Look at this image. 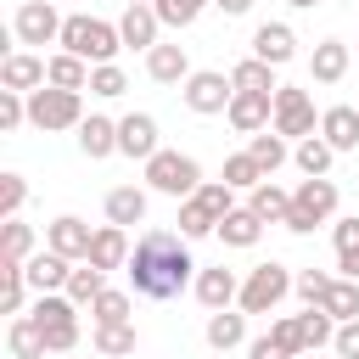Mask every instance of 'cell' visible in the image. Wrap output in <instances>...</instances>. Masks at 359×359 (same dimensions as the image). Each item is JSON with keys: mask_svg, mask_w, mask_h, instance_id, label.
<instances>
[{"mask_svg": "<svg viewBox=\"0 0 359 359\" xmlns=\"http://www.w3.org/2000/svg\"><path fill=\"white\" fill-rule=\"evenodd\" d=\"M196 258H191V241L180 230H140L135 252H129V286L151 303H168L180 297L185 286H196Z\"/></svg>", "mask_w": 359, "mask_h": 359, "instance_id": "cell-1", "label": "cell"}, {"mask_svg": "<svg viewBox=\"0 0 359 359\" xmlns=\"http://www.w3.org/2000/svg\"><path fill=\"white\" fill-rule=\"evenodd\" d=\"M62 50L79 56V62H90V67H107V62H118L123 34H118V22H107V17L73 11V17L62 22Z\"/></svg>", "mask_w": 359, "mask_h": 359, "instance_id": "cell-2", "label": "cell"}, {"mask_svg": "<svg viewBox=\"0 0 359 359\" xmlns=\"http://www.w3.org/2000/svg\"><path fill=\"white\" fill-rule=\"evenodd\" d=\"M292 280H297V269H286V264H252L247 275H241V297H236V309L241 314H275L286 297H292Z\"/></svg>", "mask_w": 359, "mask_h": 359, "instance_id": "cell-3", "label": "cell"}, {"mask_svg": "<svg viewBox=\"0 0 359 359\" xmlns=\"http://www.w3.org/2000/svg\"><path fill=\"white\" fill-rule=\"evenodd\" d=\"M146 168V191H157V196H174V202H185V196H196L202 191V163L191 157V151H157L151 163H140Z\"/></svg>", "mask_w": 359, "mask_h": 359, "instance_id": "cell-4", "label": "cell"}, {"mask_svg": "<svg viewBox=\"0 0 359 359\" xmlns=\"http://www.w3.org/2000/svg\"><path fill=\"white\" fill-rule=\"evenodd\" d=\"M28 320L39 325V337H45L50 353H73V348H79V303H73L67 292H45V297H34Z\"/></svg>", "mask_w": 359, "mask_h": 359, "instance_id": "cell-5", "label": "cell"}, {"mask_svg": "<svg viewBox=\"0 0 359 359\" xmlns=\"http://www.w3.org/2000/svg\"><path fill=\"white\" fill-rule=\"evenodd\" d=\"M84 118H90V112H84V95H79V90H56V84H45V90L28 95V123L45 129V135L79 129Z\"/></svg>", "mask_w": 359, "mask_h": 359, "instance_id": "cell-6", "label": "cell"}, {"mask_svg": "<svg viewBox=\"0 0 359 359\" xmlns=\"http://www.w3.org/2000/svg\"><path fill=\"white\" fill-rule=\"evenodd\" d=\"M337 213V180H297L292 191V213H286V230L292 236H314V224H325Z\"/></svg>", "mask_w": 359, "mask_h": 359, "instance_id": "cell-7", "label": "cell"}, {"mask_svg": "<svg viewBox=\"0 0 359 359\" xmlns=\"http://www.w3.org/2000/svg\"><path fill=\"white\" fill-rule=\"evenodd\" d=\"M62 11L50 0H22L11 11V34H17V50H45V45H62Z\"/></svg>", "mask_w": 359, "mask_h": 359, "instance_id": "cell-8", "label": "cell"}, {"mask_svg": "<svg viewBox=\"0 0 359 359\" xmlns=\"http://www.w3.org/2000/svg\"><path fill=\"white\" fill-rule=\"evenodd\" d=\"M180 101H185L196 118H219V112H230L236 84H230V73H219V67H196V73L180 84Z\"/></svg>", "mask_w": 359, "mask_h": 359, "instance_id": "cell-9", "label": "cell"}, {"mask_svg": "<svg viewBox=\"0 0 359 359\" xmlns=\"http://www.w3.org/2000/svg\"><path fill=\"white\" fill-rule=\"evenodd\" d=\"M269 129L286 135V140H309V135H320L314 95H309L303 84H280V90H275V123H269Z\"/></svg>", "mask_w": 359, "mask_h": 359, "instance_id": "cell-10", "label": "cell"}, {"mask_svg": "<svg viewBox=\"0 0 359 359\" xmlns=\"http://www.w3.org/2000/svg\"><path fill=\"white\" fill-rule=\"evenodd\" d=\"M50 84V56L39 50H6L0 62V90H17V95H34Z\"/></svg>", "mask_w": 359, "mask_h": 359, "instance_id": "cell-11", "label": "cell"}, {"mask_svg": "<svg viewBox=\"0 0 359 359\" xmlns=\"http://www.w3.org/2000/svg\"><path fill=\"white\" fill-rule=\"evenodd\" d=\"M163 151V135H157V118L151 112H123L118 118V157H135V163H151Z\"/></svg>", "mask_w": 359, "mask_h": 359, "instance_id": "cell-12", "label": "cell"}, {"mask_svg": "<svg viewBox=\"0 0 359 359\" xmlns=\"http://www.w3.org/2000/svg\"><path fill=\"white\" fill-rule=\"evenodd\" d=\"M90 241H95V230H90L79 213H56V219L45 224V247L62 252L67 264H84V258H90Z\"/></svg>", "mask_w": 359, "mask_h": 359, "instance_id": "cell-13", "label": "cell"}, {"mask_svg": "<svg viewBox=\"0 0 359 359\" xmlns=\"http://www.w3.org/2000/svg\"><path fill=\"white\" fill-rule=\"evenodd\" d=\"M224 118H230V129H236V135H247V140H252V135H264V129L275 123V95L236 90V101H230V112H224Z\"/></svg>", "mask_w": 359, "mask_h": 359, "instance_id": "cell-14", "label": "cell"}, {"mask_svg": "<svg viewBox=\"0 0 359 359\" xmlns=\"http://www.w3.org/2000/svg\"><path fill=\"white\" fill-rule=\"evenodd\" d=\"M196 303L208 309V314H219V309H236V297H241V275L236 269H224V264H213V269H196Z\"/></svg>", "mask_w": 359, "mask_h": 359, "instance_id": "cell-15", "label": "cell"}, {"mask_svg": "<svg viewBox=\"0 0 359 359\" xmlns=\"http://www.w3.org/2000/svg\"><path fill=\"white\" fill-rule=\"evenodd\" d=\"M118 34H123V50H157L163 39V17L151 11V6H123V17H118Z\"/></svg>", "mask_w": 359, "mask_h": 359, "instance_id": "cell-16", "label": "cell"}, {"mask_svg": "<svg viewBox=\"0 0 359 359\" xmlns=\"http://www.w3.org/2000/svg\"><path fill=\"white\" fill-rule=\"evenodd\" d=\"M101 208H107V224H118V230H129V224H146V208H151V191H146V185H112Z\"/></svg>", "mask_w": 359, "mask_h": 359, "instance_id": "cell-17", "label": "cell"}, {"mask_svg": "<svg viewBox=\"0 0 359 359\" xmlns=\"http://www.w3.org/2000/svg\"><path fill=\"white\" fill-rule=\"evenodd\" d=\"M22 275H28V286H34V297H45V292H67V275H73V264L62 258V252H50V247H39L28 264H22Z\"/></svg>", "mask_w": 359, "mask_h": 359, "instance_id": "cell-18", "label": "cell"}, {"mask_svg": "<svg viewBox=\"0 0 359 359\" xmlns=\"http://www.w3.org/2000/svg\"><path fill=\"white\" fill-rule=\"evenodd\" d=\"M252 56L269 62V67H286V62L297 56V34H292L286 22H258V28H252Z\"/></svg>", "mask_w": 359, "mask_h": 359, "instance_id": "cell-19", "label": "cell"}, {"mask_svg": "<svg viewBox=\"0 0 359 359\" xmlns=\"http://www.w3.org/2000/svg\"><path fill=\"white\" fill-rule=\"evenodd\" d=\"M348 62H353V50H348L342 39H320V45L309 50V79H314V84H342V79H348Z\"/></svg>", "mask_w": 359, "mask_h": 359, "instance_id": "cell-20", "label": "cell"}, {"mask_svg": "<svg viewBox=\"0 0 359 359\" xmlns=\"http://www.w3.org/2000/svg\"><path fill=\"white\" fill-rule=\"evenodd\" d=\"M129 230H118V224H95V241H90V258L84 264H95V269H129Z\"/></svg>", "mask_w": 359, "mask_h": 359, "instance_id": "cell-21", "label": "cell"}, {"mask_svg": "<svg viewBox=\"0 0 359 359\" xmlns=\"http://www.w3.org/2000/svg\"><path fill=\"white\" fill-rule=\"evenodd\" d=\"M320 135L325 146L342 157V151H359V107H325L320 112Z\"/></svg>", "mask_w": 359, "mask_h": 359, "instance_id": "cell-22", "label": "cell"}, {"mask_svg": "<svg viewBox=\"0 0 359 359\" xmlns=\"http://www.w3.org/2000/svg\"><path fill=\"white\" fill-rule=\"evenodd\" d=\"M196 67H191V56H185V45H157V50H146V79L151 84H185Z\"/></svg>", "mask_w": 359, "mask_h": 359, "instance_id": "cell-23", "label": "cell"}, {"mask_svg": "<svg viewBox=\"0 0 359 359\" xmlns=\"http://www.w3.org/2000/svg\"><path fill=\"white\" fill-rule=\"evenodd\" d=\"M79 151H84L90 163L112 157V151H118V118H107V112H90V118L79 123Z\"/></svg>", "mask_w": 359, "mask_h": 359, "instance_id": "cell-24", "label": "cell"}, {"mask_svg": "<svg viewBox=\"0 0 359 359\" xmlns=\"http://www.w3.org/2000/svg\"><path fill=\"white\" fill-rule=\"evenodd\" d=\"M202 337H208V348H213V353L247 348V314H241V309H219V314H208Z\"/></svg>", "mask_w": 359, "mask_h": 359, "instance_id": "cell-25", "label": "cell"}, {"mask_svg": "<svg viewBox=\"0 0 359 359\" xmlns=\"http://www.w3.org/2000/svg\"><path fill=\"white\" fill-rule=\"evenodd\" d=\"M247 208H252L264 224H286V213H292V191H286L280 180H264V185L247 191Z\"/></svg>", "mask_w": 359, "mask_h": 359, "instance_id": "cell-26", "label": "cell"}, {"mask_svg": "<svg viewBox=\"0 0 359 359\" xmlns=\"http://www.w3.org/2000/svg\"><path fill=\"white\" fill-rule=\"evenodd\" d=\"M213 236H219L224 247H241V252H247V247H258V236H264V219H258V213L241 202L236 213H224V219H219V230H213Z\"/></svg>", "mask_w": 359, "mask_h": 359, "instance_id": "cell-27", "label": "cell"}, {"mask_svg": "<svg viewBox=\"0 0 359 359\" xmlns=\"http://www.w3.org/2000/svg\"><path fill=\"white\" fill-rule=\"evenodd\" d=\"M28 258H34V224L6 219L0 224V269H22Z\"/></svg>", "mask_w": 359, "mask_h": 359, "instance_id": "cell-28", "label": "cell"}, {"mask_svg": "<svg viewBox=\"0 0 359 359\" xmlns=\"http://www.w3.org/2000/svg\"><path fill=\"white\" fill-rule=\"evenodd\" d=\"M247 157L275 180V168H280V163H292V140H286V135H275V129H264V135H252V140H247Z\"/></svg>", "mask_w": 359, "mask_h": 359, "instance_id": "cell-29", "label": "cell"}, {"mask_svg": "<svg viewBox=\"0 0 359 359\" xmlns=\"http://www.w3.org/2000/svg\"><path fill=\"white\" fill-rule=\"evenodd\" d=\"M292 163L303 168V180H325V174H331V163H337V151L325 146V135H309V140H297V146H292Z\"/></svg>", "mask_w": 359, "mask_h": 359, "instance_id": "cell-30", "label": "cell"}, {"mask_svg": "<svg viewBox=\"0 0 359 359\" xmlns=\"http://www.w3.org/2000/svg\"><path fill=\"white\" fill-rule=\"evenodd\" d=\"M90 348H95L101 359H129V353L140 348L135 320H129V325H95V331H90Z\"/></svg>", "mask_w": 359, "mask_h": 359, "instance_id": "cell-31", "label": "cell"}, {"mask_svg": "<svg viewBox=\"0 0 359 359\" xmlns=\"http://www.w3.org/2000/svg\"><path fill=\"white\" fill-rule=\"evenodd\" d=\"M230 84H236V90H258V95H275V90H280L275 67H269V62H258V56H241V62L230 67Z\"/></svg>", "mask_w": 359, "mask_h": 359, "instance_id": "cell-32", "label": "cell"}, {"mask_svg": "<svg viewBox=\"0 0 359 359\" xmlns=\"http://www.w3.org/2000/svg\"><path fill=\"white\" fill-rule=\"evenodd\" d=\"M6 348H11V359H45V353H50L45 337H39V325H34L28 314H17V320L6 325Z\"/></svg>", "mask_w": 359, "mask_h": 359, "instance_id": "cell-33", "label": "cell"}, {"mask_svg": "<svg viewBox=\"0 0 359 359\" xmlns=\"http://www.w3.org/2000/svg\"><path fill=\"white\" fill-rule=\"evenodd\" d=\"M129 309H135V297L118 292V286H107V292L90 303V325H129V320H135Z\"/></svg>", "mask_w": 359, "mask_h": 359, "instance_id": "cell-34", "label": "cell"}, {"mask_svg": "<svg viewBox=\"0 0 359 359\" xmlns=\"http://www.w3.org/2000/svg\"><path fill=\"white\" fill-rule=\"evenodd\" d=\"M101 292H107V269H95V264H73V275H67V297H73L79 309H90Z\"/></svg>", "mask_w": 359, "mask_h": 359, "instance_id": "cell-35", "label": "cell"}, {"mask_svg": "<svg viewBox=\"0 0 359 359\" xmlns=\"http://www.w3.org/2000/svg\"><path fill=\"white\" fill-rule=\"evenodd\" d=\"M297 337H303V353H314V348L337 342V320H331L325 309H303V314H297Z\"/></svg>", "mask_w": 359, "mask_h": 359, "instance_id": "cell-36", "label": "cell"}, {"mask_svg": "<svg viewBox=\"0 0 359 359\" xmlns=\"http://www.w3.org/2000/svg\"><path fill=\"white\" fill-rule=\"evenodd\" d=\"M50 84L56 90H90V62H79V56H67V50H56L50 56Z\"/></svg>", "mask_w": 359, "mask_h": 359, "instance_id": "cell-37", "label": "cell"}, {"mask_svg": "<svg viewBox=\"0 0 359 359\" xmlns=\"http://www.w3.org/2000/svg\"><path fill=\"white\" fill-rule=\"evenodd\" d=\"M213 230H219L213 208H202V196H185V202H180V236H185V241H202V236H213Z\"/></svg>", "mask_w": 359, "mask_h": 359, "instance_id": "cell-38", "label": "cell"}, {"mask_svg": "<svg viewBox=\"0 0 359 359\" xmlns=\"http://www.w3.org/2000/svg\"><path fill=\"white\" fill-rule=\"evenodd\" d=\"M320 309H325V314H331L337 325L359 320V280H342V275H337V286L325 292V303H320Z\"/></svg>", "mask_w": 359, "mask_h": 359, "instance_id": "cell-39", "label": "cell"}, {"mask_svg": "<svg viewBox=\"0 0 359 359\" xmlns=\"http://www.w3.org/2000/svg\"><path fill=\"white\" fill-rule=\"evenodd\" d=\"M219 180H224L230 191H252V185H264L269 174H264V168H258V163H252L247 151H230V157H224V174H219Z\"/></svg>", "mask_w": 359, "mask_h": 359, "instance_id": "cell-40", "label": "cell"}, {"mask_svg": "<svg viewBox=\"0 0 359 359\" xmlns=\"http://www.w3.org/2000/svg\"><path fill=\"white\" fill-rule=\"evenodd\" d=\"M331 286H337V275H331V269H297V280H292V292L303 297V309H320Z\"/></svg>", "mask_w": 359, "mask_h": 359, "instance_id": "cell-41", "label": "cell"}, {"mask_svg": "<svg viewBox=\"0 0 359 359\" xmlns=\"http://www.w3.org/2000/svg\"><path fill=\"white\" fill-rule=\"evenodd\" d=\"M28 292H34V286H28V275H22V269H0V314H11V320H17V314H22V303H28Z\"/></svg>", "mask_w": 359, "mask_h": 359, "instance_id": "cell-42", "label": "cell"}, {"mask_svg": "<svg viewBox=\"0 0 359 359\" xmlns=\"http://www.w3.org/2000/svg\"><path fill=\"white\" fill-rule=\"evenodd\" d=\"M208 6H213V0H157L151 11L163 17V28H191V22H196Z\"/></svg>", "mask_w": 359, "mask_h": 359, "instance_id": "cell-43", "label": "cell"}, {"mask_svg": "<svg viewBox=\"0 0 359 359\" xmlns=\"http://www.w3.org/2000/svg\"><path fill=\"white\" fill-rule=\"evenodd\" d=\"M129 90V73L118 67V62H107V67H90V95H101V101H118Z\"/></svg>", "mask_w": 359, "mask_h": 359, "instance_id": "cell-44", "label": "cell"}, {"mask_svg": "<svg viewBox=\"0 0 359 359\" xmlns=\"http://www.w3.org/2000/svg\"><path fill=\"white\" fill-rule=\"evenodd\" d=\"M22 202H28V180L22 174H0V224L22 219Z\"/></svg>", "mask_w": 359, "mask_h": 359, "instance_id": "cell-45", "label": "cell"}, {"mask_svg": "<svg viewBox=\"0 0 359 359\" xmlns=\"http://www.w3.org/2000/svg\"><path fill=\"white\" fill-rule=\"evenodd\" d=\"M196 196H202V208H213V219H224V213H236V208H241V202H236V191H230L224 180H202V191H196Z\"/></svg>", "mask_w": 359, "mask_h": 359, "instance_id": "cell-46", "label": "cell"}, {"mask_svg": "<svg viewBox=\"0 0 359 359\" xmlns=\"http://www.w3.org/2000/svg\"><path fill=\"white\" fill-rule=\"evenodd\" d=\"M28 123V95H17V90H0V129L11 135V129H22Z\"/></svg>", "mask_w": 359, "mask_h": 359, "instance_id": "cell-47", "label": "cell"}, {"mask_svg": "<svg viewBox=\"0 0 359 359\" xmlns=\"http://www.w3.org/2000/svg\"><path fill=\"white\" fill-rule=\"evenodd\" d=\"M269 337H275V342H280L292 359L303 353V337H297V314H280V320H269Z\"/></svg>", "mask_w": 359, "mask_h": 359, "instance_id": "cell-48", "label": "cell"}, {"mask_svg": "<svg viewBox=\"0 0 359 359\" xmlns=\"http://www.w3.org/2000/svg\"><path fill=\"white\" fill-rule=\"evenodd\" d=\"M331 241H337V258H342V252H359V213L337 219V224H331Z\"/></svg>", "mask_w": 359, "mask_h": 359, "instance_id": "cell-49", "label": "cell"}, {"mask_svg": "<svg viewBox=\"0 0 359 359\" xmlns=\"http://www.w3.org/2000/svg\"><path fill=\"white\" fill-rule=\"evenodd\" d=\"M247 359H292V353H286V348L264 331V337H252V342H247Z\"/></svg>", "mask_w": 359, "mask_h": 359, "instance_id": "cell-50", "label": "cell"}, {"mask_svg": "<svg viewBox=\"0 0 359 359\" xmlns=\"http://www.w3.org/2000/svg\"><path fill=\"white\" fill-rule=\"evenodd\" d=\"M342 359H359V320H348V325H337V342H331Z\"/></svg>", "mask_w": 359, "mask_h": 359, "instance_id": "cell-51", "label": "cell"}, {"mask_svg": "<svg viewBox=\"0 0 359 359\" xmlns=\"http://www.w3.org/2000/svg\"><path fill=\"white\" fill-rule=\"evenodd\" d=\"M337 269H342V280H359V252H342Z\"/></svg>", "mask_w": 359, "mask_h": 359, "instance_id": "cell-52", "label": "cell"}, {"mask_svg": "<svg viewBox=\"0 0 359 359\" xmlns=\"http://www.w3.org/2000/svg\"><path fill=\"white\" fill-rule=\"evenodd\" d=\"M213 6H219L224 17H247V11H252V0H213Z\"/></svg>", "mask_w": 359, "mask_h": 359, "instance_id": "cell-53", "label": "cell"}, {"mask_svg": "<svg viewBox=\"0 0 359 359\" xmlns=\"http://www.w3.org/2000/svg\"><path fill=\"white\" fill-rule=\"evenodd\" d=\"M286 6H297V11H314V6H320V0H286Z\"/></svg>", "mask_w": 359, "mask_h": 359, "instance_id": "cell-54", "label": "cell"}, {"mask_svg": "<svg viewBox=\"0 0 359 359\" xmlns=\"http://www.w3.org/2000/svg\"><path fill=\"white\" fill-rule=\"evenodd\" d=\"M123 6H157V0H123Z\"/></svg>", "mask_w": 359, "mask_h": 359, "instance_id": "cell-55", "label": "cell"}, {"mask_svg": "<svg viewBox=\"0 0 359 359\" xmlns=\"http://www.w3.org/2000/svg\"><path fill=\"white\" fill-rule=\"evenodd\" d=\"M50 6H62V0H50Z\"/></svg>", "mask_w": 359, "mask_h": 359, "instance_id": "cell-56", "label": "cell"}]
</instances>
